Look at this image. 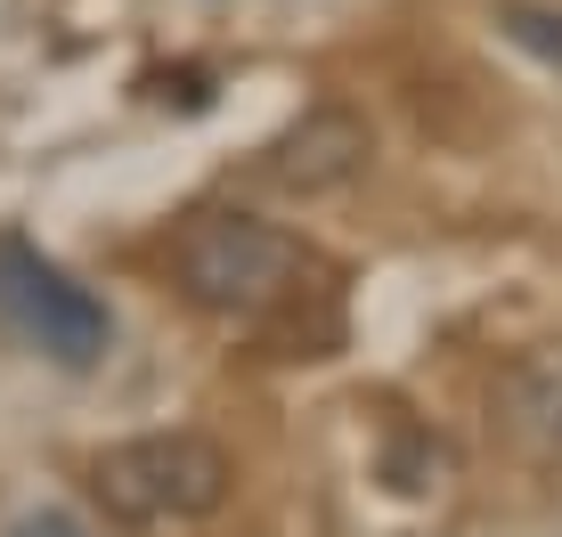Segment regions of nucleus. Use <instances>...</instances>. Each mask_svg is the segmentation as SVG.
Listing matches in <instances>:
<instances>
[{"instance_id": "f257e3e1", "label": "nucleus", "mask_w": 562, "mask_h": 537, "mask_svg": "<svg viewBox=\"0 0 562 537\" xmlns=\"http://www.w3.org/2000/svg\"><path fill=\"white\" fill-rule=\"evenodd\" d=\"M171 285H180L188 310L261 334V325L294 318L310 294H326L335 268L310 253L294 228H278L261 213H237V204H204V213H188L180 237H171Z\"/></svg>"}, {"instance_id": "f03ea898", "label": "nucleus", "mask_w": 562, "mask_h": 537, "mask_svg": "<svg viewBox=\"0 0 562 537\" xmlns=\"http://www.w3.org/2000/svg\"><path fill=\"white\" fill-rule=\"evenodd\" d=\"M237 465L204 432H139L90 456V496L123 529H196L228 505Z\"/></svg>"}, {"instance_id": "7ed1b4c3", "label": "nucleus", "mask_w": 562, "mask_h": 537, "mask_svg": "<svg viewBox=\"0 0 562 537\" xmlns=\"http://www.w3.org/2000/svg\"><path fill=\"white\" fill-rule=\"evenodd\" d=\"M0 325L66 375H90L114 351V310L66 261H49L25 228H0Z\"/></svg>"}, {"instance_id": "20e7f679", "label": "nucleus", "mask_w": 562, "mask_h": 537, "mask_svg": "<svg viewBox=\"0 0 562 537\" xmlns=\"http://www.w3.org/2000/svg\"><path fill=\"white\" fill-rule=\"evenodd\" d=\"M375 163V123H367L359 106H342V99H326V106H310L302 123H285L278 139L254 156V180L261 187H278V196H335V187H351L359 171Z\"/></svg>"}, {"instance_id": "39448f33", "label": "nucleus", "mask_w": 562, "mask_h": 537, "mask_svg": "<svg viewBox=\"0 0 562 537\" xmlns=\"http://www.w3.org/2000/svg\"><path fill=\"white\" fill-rule=\"evenodd\" d=\"M490 424L514 456L562 465V342H530V351H514L506 367H497Z\"/></svg>"}, {"instance_id": "423d86ee", "label": "nucleus", "mask_w": 562, "mask_h": 537, "mask_svg": "<svg viewBox=\"0 0 562 537\" xmlns=\"http://www.w3.org/2000/svg\"><path fill=\"white\" fill-rule=\"evenodd\" d=\"M497 25H506L514 49H530L538 66L562 73V9H538V0H497Z\"/></svg>"}, {"instance_id": "0eeeda50", "label": "nucleus", "mask_w": 562, "mask_h": 537, "mask_svg": "<svg viewBox=\"0 0 562 537\" xmlns=\"http://www.w3.org/2000/svg\"><path fill=\"white\" fill-rule=\"evenodd\" d=\"M0 537H90L82 513H66V505H42V513H16Z\"/></svg>"}]
</instances>
